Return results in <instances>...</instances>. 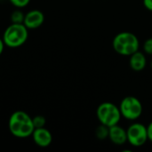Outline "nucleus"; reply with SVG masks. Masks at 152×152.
I'll return each mask as SVG.
<instances>
[{
	"label": "nucleus",
	"instance_id": "f257e3e1",
	"mask_svg": "<svg viewBox=\"0 0 152 152\" xmlns=\"http://www.w3.org/2000/svg\"><path fill=\"white\" fill-rule=\"evenodd\" d=\"M8 127L10 133L17 138H27L35 129L32 118L22 110L14 111L10 116Z\"/></svg>",
	"mask_w": 152,
	"mask_h": 152
},
{
	"label": "nucleus",
	"instance_id": "f03ea898",
	"mask_svg": "<svg viewBox=\"0 0 152 152\" xmlns=\"http://www.w3.org/2000/svg\"><path fill=\"white\" fill-rule=\"evenodd\" d=\"M112 46L117 53L122 56H130L139 50L140 42L134 33L123 31L114 37Z\"/></svg>",
	"mask_w": 152,
	"mask_h": 152
},
{
	"label": "nucleus",
	"instance_id": "7ed1b4c3",
	"mask_svg": "<svg viewBox=\"0 0 152 152\" xmlns=\"http://www.w3.org/2000/svg\"><path fill=\"white\" fill-rule=\"evenodd\" d=\"M28 28L23 23H12L3 34L4 45L10 48H18L23 45L28 37Z\"/></svg>",
	"mask_w": 152,
	"mask_h": 152
},
{
	"label": "nucleus",
	"instance_id": "20e7f679",
	"mask_svg": "<svg viewBox=\"0 0 152 152\" xmlns=\"http://www.w3.org/2000/svg\"><path fill=\"white\" fill-rule=\"evenodd\" d=\"M96 116L101 124L109 127L118 125L122 117L119 107L110 102H102L98 106Z\"/></svg>",
	"mask_w": 152,
	"mask_h": 152
},
{
	"label": "nucleus",
	"instance_id": "39448f33",
	"mask_svg": "<svg viewBox=\"0 0 152 152\" xmlns=\"http://www.w3.org/2000/svg\"><path fill=\"white\" fill-rule=\"evenodd\" d=\"M118 107L121 116L130 121L137 120L142 116L143 110L141 101L135 96L132 95L125 97L121 101Z\"/></svg>",
	"mask_w": 152,
	"mask_h": 152
},
{
	"label": "nucleus",
	"instance_id": "423d86ee",
	"mask_svg": "<svg viewBox=\"0 0 152 152\" xmlns=\"http://www.w3.org/2000/svg\"><path fill=\"white\" fill-rule=\"evenodd\" d=\"M127 142L133 147H142L148 141L147 126L142 123H134L126 129Z\"/></svg>",
	"mask_w": 152,
	"mask_h": 152
},
{
	"label": "nucleus",
	"instance_id": "0eeeda50",
	"mask_svg": "<svg viewBox=\"0 0 152 152\" xmlns=\"http://www.w3.org/2000/svg\"><path fill=\"white\" fill-rule=\"evenodd\" d=\"M45 21V15L40 10H31L28 12L24 16L23 24L28 29H35L43 25Z\"/></svg>",
	"mask_w": 152,
	"mask_h": 152
},
{
	"label": "nucleus",
	"instance_id": "6e6552de",
	"mask_svg": "<svg viewBox=\"0 0 152 152\" xmlns=\"http://www.w3.org/2000/svg\"><path fill=\"white\" fill-rule=\"evenodd\" d=\"M31 136L34 142L41 148H46L50 146L53 142V135L51 132L45 127L35 128Z\"/></svg>",
	"mask_w": 152,
	"mask_h": 152
},
{
	"label": "nucleus",
	"instance_id": "1a4fd4ad",
	"mask_svg": "<svg viewBox=\"0 0 152 152\" xmlns=\"http://www.w3.org/2000/svg\"><path fill=\"white\" fill-rule=\"evenodd\" d=\"M109 139L115 145H123L127 142L126 130L124 129L122 126H118V124L115 125L110 127Z\"/></svg>",
	"mask_w": 152,
	"mask_h": 152
},
{
	"label": "nucleus",
	"instance_id": "9d476101",
	"mask_svg": "<svg viewBox=\"0 0 152 152\" xmlns=\"http://www.w3.org/2000/svg\"><path fill=\"white\" fill-rule=\"evenodd\" d=\"M129 65L131 69L134 71H142L145 69L147 65V58L146 55L140 52L139 50L134 53L132 55L129 56Z\"/></svg>",
	"mask_w": 152,
	"mask_h": 152
},
{
	"label": "nucleus",
	"instance_id": "9b49d317",
	"mask_svg": "<svg viewBox=\"0 0 152 152\" xmlns=\"http://www.w3.org/2000/svg\"><path fill=\"white\" fill-rule=\"evenodd\" d=\"M110 134V127L101 124L95 130V135L99 140H105L109 138Z\"/></svg>",
	"mask_w": 152,
	"mask_h": 152
},
{
	"label": "nucleus",
	"instance_id": "f8f14e48",
	"mask_svg": "<svg viewBox=\"0 0 152 152\" xmlns=\"http://www.w3.org/2000/svg\"><path fill=\"white\" fill-rule=\"evenodd\" d=\"M25 14L20 10H15L11 14L12 23H23Z\"/></svg>",
	"mask_w": 152,
	"mask_h": 152
},
{
	"label": "nucleus",
	"instance_id": "ddd939ff",
	"mask_svg": "<svg viewBox=\"0 0 152 152\" xmlns=\"http://www.w3.org/2000/svg\"><path fill=\"white\" fill-rule=\"evenodd\" d=\"M32 121H33V125L35 128H40V127H45V123H46V119L44 116L41 115H37L34 118H32Z\"/></svg>",
	"mask_w": 152,
	"mask_h": 152
},
{
	"label": "nucleus",
	"instance_id": "4468645a",
	"mask_svg": "<svg viewBox=\"0 0 152 152\" xmlns=\"http://www.w3.org/2000/svg\"><path fill=\"white\" fill-rule=\"evenodd\" d=\"M143 51L145 53L152 55V37H149L144 43H143Z\"/></svg>",
	"mask_w": 152,
	"mask_h": 152
},
{
	"label": "nucleus",
	"instance_id": "2eb2a0df",
	"mask_svg": "<svg viewBox=\"0 0 152 152\" xmlns=\"http://www.w3.org/2000/svg\"><path fill=\"white\" fill-rule=\"evenodd\" d=\"M9 1L12 5H14L17 8H23L27 6L30 2V0H9Z\"/></svg>",
	"mask_w": 152,
	"mask_h": 152
},
{
	"label": "nucleus",
	"instance_id": "dca6fc26",
	"mask_svg": "<svg viewBox=\"0 0 152 152\" xmlns=\"http://www.w3.org/2000/svg\"><path fill=\"white\" fill-rule=\"evenodd\" d=\"M147 134H148V141L152 142V121L147 126Z\"/></svg>",
	"mask_w": 152,
	"mask_h": 152
},
{
	"label": "nucleus",
	"instance_id": "f3484780",
	"mask_svg": "<svg viewBox=\"0 0 152 152\" xmlns=\"http://www.w3.org/2000/svg\"><path fill=\"white\" fill-rule=\"evenodd\" d=\"M143 5L147 10L152 12V0H143Z\"/></svg>",
	"mask_w": 152,
	"mask_h": 152
},
{
	"label": "nucleus",
	"instance_id": "a211bd4d",
	"mask_svg": "<svg viewBox=\"0 0 152 152\" xmlns=\"http://www.w3.org/2000/svg\"><path fill=\"white\" fill-rule=\"evenodd\" d=\"M4 46H5V45H4V40H3V38L0 37V55H1L2 53L4 52Z\"/></svg>",
	"mask_w": 152,
	"mask_h": 152
},
{
	"label": "nucleus",
	"instance_id": "6ab92c4d",
	"mask_svg": "<svg viewBox=\"0 0 152 152\" xmlns=\"http://www.w3.org/2000/svg\"><path fill=\"white\" fill-rule=\"evenodd\" d=\"M151 69H152V60H151Z\"/></svg>",
	"mask_w": 152,
	"mask_h": 152
}]
</instances>
